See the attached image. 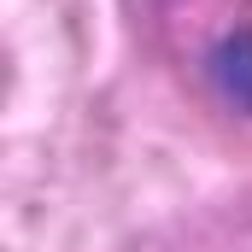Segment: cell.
I'll list each match as a JSON object with an SVG mask.
<instances>
[{
  "instance_id": "cell-1",
  "label": "cell",
  "mask_w": 252,
  "mask_h": 252,
  "mask_svg": "<svg viewBox=\"0 0 252 252\" xmlns=\"http://www.w3.org/2000/svg\"><path fill=\"white\" fill-rule=\"evenodd\" d=\"M205 76H211V88H217L223 106H235V112L252 118V30L217 35L205 47Z\"/></svg>"
}]
</instances>
